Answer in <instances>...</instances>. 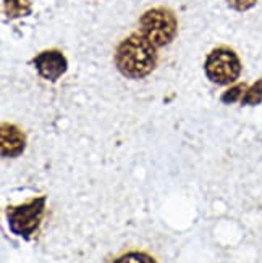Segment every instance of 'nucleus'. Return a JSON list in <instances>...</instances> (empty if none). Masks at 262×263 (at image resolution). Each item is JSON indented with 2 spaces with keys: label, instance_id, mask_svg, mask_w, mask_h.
<instances>
[{
  "label": "nucleus",
  "instance_id": "f257e3e1",
  "mask_svg": "<svg viewBox=\"0 0 262 263\" xmlns=\"http://www.w3.org/2000/svg\"><path fill=\"white\" fill-rule=\"evenodd\" d=\"M115 65L118 71L127 78H146L154 71L157 65V47L141 32H134L121 41L117 47Z\"/></svg>",
  "mask_w": 262,
  "mask_h": 263
},
{
  "label": "nucleus",
  "instance_id": "39448f33",
  "mask_svg": "<svg viewBox=\"0 0 262 263\" xmlns=\"http://www.w3.org/2000/svg\"><path fill=\"white\" fill-rule=\"evenodd\" d=\"M32 63L38 68V73L47 81H57L60 76L65 74L68 68L65 55L59 50H45L39 53L32 60Z\"/></svg>",
  "mask_w": 262,
  "mask_h": 263
},
{
  "label": "nucleus",
  "instance_id": "f03ea898",
  "mask_svg": "<svg viewBox=\"0 0 262 263\" xmlns=\"http://www.w3.org/2000/svg\"><path fill=\"white\" fill-rule=\"evenodd\" d=\"M139 32L149 39L155 47L170 44L178 32V21L173 11L164 7H155L143 13L139 20Z\"/></svg>",
  "mask_w": 262,
  "mask_h": 263
},
{
  "label": "nucleus",
  "instance_id": "0eeeda50",
  "mask_svg": "<svg viewBox=\"0 0 262 263\" xmlns=\"http://www.w3.org/2000/svg\"><path fill=\"white\" fill-rule=\"evenodd\" d=\"M4 10L8 20L23 18L31 13L29 0H4Z\"/></svg>",
  "mask_w": 262,
  "mask_h": 263
},
{
  "label": "nucleus",
  "instance_id": "1a4fd4ad",
  "mask_svg": "<svg viewBox=\"0 0 262 263\" xmlns=\"http://www.w3.org/2000/svg\"><path fill=\"white\" fill-rule=\"evenodd\" d=\"M113 263H155V260L143 252H128L117 258Z\"/></svg>",
  "mask_w": 262,
  "mask_h": 263
},
{
  "label": "nucleus",
  "instance_id": "9d476101",
  "mask_svg": "<svg viewBox=\"0 0 262 263\" xmlns=\"http://www.w3.org/2000/svg\"><path fill=\"white\" fill-rule=\"evenodd\" d=\"M257 0H229V5L238 11H244V10H249Z\"/></svg>",
  "mask_w": 262,
  "mask_h": 263
},
{
  "label": "nucleus",
  "instance_id": "20e7f679",
  "mask_svg": "<svg viewBox=\"0 0 262 263\" xmlns=\"http://www.w3.org/2000/svg\"><path fill=\"white\" fill-rule=\"evenodd\" d=\"M44 207H45V197L29 200L28 203L18 205V207H10L7 210L10 230L18 236L29 239L31 234L41 224Z\"/></svg>",
  "mask_w": 262,
  "mask_h": 263
},
{
  "label": "nucleus",
  "instance_id": "6e6552de",
  "mask_svg": "<svg viewBox=\"0 0 262 263\" xmlns=\"http://www.w3.org/2000/svg\"><path fill=\"white\" fill-rule=\"evenodd\" d=\"M260 100H262V79H259L254 86H251L246 90V94L243 97V104L254 105V104H259Z\"/></svg>",
  "mask_w": 262,
  "mask_h": 263
},
{
  "label": "nucleus",
  "instance_id": "423d86ee",
  "mask_svg": "<svg viewBox=\"0 0 262 263\" xmlns=\"http://www.w3.org/2000/svg\"><path fill=\"white\" fill-rule=\"evenodd\" d=\"M0 142H2V155L4 157H18L25 151L26 139L25 134L15 124L4 123L0 131Z\"/></svg>",
  "mask_w": 262,
  "mask_h": 263
},
{
  "label": "nucleus",
  "instance_id": "9b49d317",
  "mask_svg": "<svg viewBox=\"0 0 262 263\" xmlns=\"http://www.w3.org/2000/svg\"><path fill=\"white\" fill-rule=\"evenodd\" d=\"M243 84L241 86H235V87H232L229 92H225L223 94V102H233V100H236V99H241L240 96L243 94Z\"/></svg>",
  "mask_w": 262,
  "mask_h": 263
},
{
  "label": "nucleus",
  "instance_id": "7ed1b4c3",
  "mask_svg": "<svg viewBox=\"0 0 262 263\" xmlns=\"http://www.w3.org/2000/svg\"><path fill=\"white\" fill-rule=\"evenodd\" d=\"M206 74L212 83L226 86L236 81L241 73V62L229 47H219L209 53L206 60Z\"/></svg>",
  "mask_w": 262,
  "mask_h": 263
}]
</instances>
